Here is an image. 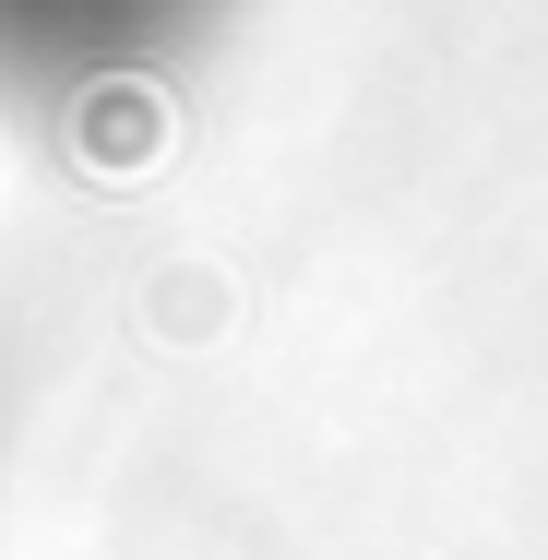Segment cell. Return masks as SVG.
<instances>
[{"label":"cell","instance_id":"obj_1","mask_svg":"<svg viewBox=\"0 0 548 560\" xmlns=\"http://www.w3.org/2000/svg\"><path fill=\"white\" fill-rule=\"evenodd\" d=\"M215 0H0V96H108L203 36Z\"/></svg>","mask_w":548,"mask_h":560}]
</instances>
